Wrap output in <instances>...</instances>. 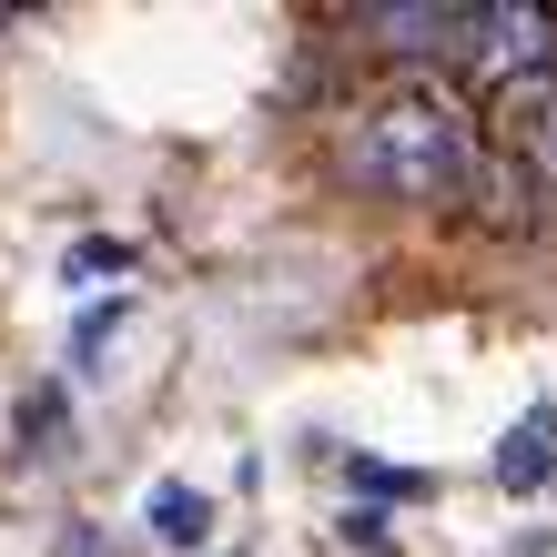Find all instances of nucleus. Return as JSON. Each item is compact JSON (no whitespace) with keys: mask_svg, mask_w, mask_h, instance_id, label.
Masks as SVG:
<instances>
[{"mask_svg":"<svg viewBox=\"0 0 557 557\" xmlns=\"http://www.w3.org/2000/svg\"><path fill=\"white\" fill-rule=\"evenodd\" d=\"M467 193L486 203V223H497V234H507V223H517V234H528V223H537V173H528V162H517V152H476Z\"/></svg>","mask_w":557,"mask_h":557,"instance_id":"nucleus-6","label":"nucleus"},{"mask_svg":"<svg viewBox=\"0 0 557 557\" xmlns=\"http://www.w3.org/2000/svg\"><path fill=\"white\" fill-rule=\"evenodd\" d=\"M547 467H557V406H528L497 436V486H507V497H528V486H547Z\"/></svg>","mask_w":557,"mask_h":557,"instance_id":"nucleus-5","label":"nucleus"},{"mask_svg":"<svg viewBox=\"0 0 557 557\" xmlns=\"http://www.w3.org/2000/svg\"><path fill=\"white\" fill-rule=\"evenodd\" d=\"M122 274H133V244L122 234H82L61 253V284H122Z\"/></svg>","mask_w":557,"mask_h":557,"instance_id":"nucleus-8","label":"nucleus"},{"mask_svg":"<svg viewBox=\"0 0 557 557\" xmlns=\"http://www.w3.org/2000/svg\"><path fill=\"white\" fill-rule=\"evenodd\" d=\"M143 528L162 547H193V537H213V497H203V486H183V476H162L152 497H143Z\"/></svg>","mask_w":557,"mask_h":557,"instance_id":"nucleus-7","label":"nucleus"},{"mask_svg":"<svg viewBox=\"0 0 557 557\" xmlns=\"http://www.w3.org/2000/svg\"><path fill=\"white\" fill-rule=\"evenodd\" d=\"M345 30H366V41L396 51V61H467L476 11L467 0H366V11H345Z\"/></svg>","mask_w":557,"mask_h":557,"instance_id":"nucleus-2","label":"nucleus"},{"mask_svg":"<svg viewBox=\"0 0 557 557\" xmlns=\"http://www.w3.org/2000/svg\"><path fill=\"white\" fill-rule=\"evenodd\" d=\"M476 122L456 91L436 82H406V91H385V102L355 112V133H345V173L385 193V203H406V213H436V203H467V173H476Z\"/></svg>","mask_w":557,"mask_h":557,"instance_id":"nucleus-1","label":"nucleus"},{"mask_svg":"<svg viewBox=\"0 0 557 557\" xmlns=\"http://www.w3.org/2000/svg\"><path fill=\"white\" fill-rule=\"evenodd\" d=\"M467 61L486 82H537V72H557V11H537V0H497V11H476V30H467Z\"/></svg>","mask_w":557,"mask_h":557,"instance_id":"nucleus-3","label":"nucleus"},{"mask_svg":"<svg viewBox=\"0 0 557 557\" xmlns=\"http://www.w3.org/2000/svg\"><path fill=\"white\" fill-rule=\"evenodd\" d=\"M497 122H507V152L528 162L537 183H557V72L507 82V91H497Z\"/></svg>","mask_w":557,"mask_h":557,"instance_id":"nucleus-4","label":"nucleus"},{"mask_svg":"<svg viewBox=\"0 0 557 557\" xmlns=\"http://www.w3.org/2000/svg\"><path fill=\"white\" fill-rule=\"evenodd\" d=\"M61 557H122V547H102V537H61Z\"/></svg>","mask_w":557,"mask_h":557,"instance_id":"nucleus-9","label":"nucleus"}]
</instances>
